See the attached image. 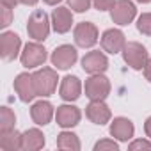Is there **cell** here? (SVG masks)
<instances>
[{
    "mask_svg": "<svg viewBox=\"0 0 151 151\" xmlns=\"http://www.w3.org/2000/svg\"><path fill=\"white\" fill-rule=\"evenodd\" d=\"M32 78H34V86H36V93L41 98H48L55 93L57 89V71L53 68H39L37 71L32 73Z\"/></svg>",
    "mask_w": 151,
    "mask_h": 151,
    "instance_id": "cell-1",
    "label": "cell"
},
{
    "mask_svg": "<svg viewBox=\"0 0 151 151\" xmlns=\"http://www.w3.org/2000/svg\"><path fill=\"white\" fill-rule=\"evenodd\" d=\"M50 27H52V20L48 18V14L43 9H36L32 11V14L29 16L27 22V32L29 37H32L34 41H45L50 34Z\"/></svg>",
    "mask_w": 151,
    "mask_h": 151,
    "instance_id": "cell-2",
    "label": "cell"
},
{
    "mask_svg": "<svg viewBox=\"0 0 151 151\" xmlns=\"http://www.w3.org/2000/svg\"><path fill=\"white\" fill-rule=\"evenodd\" d=\"M48 59V53H46V48L39 43V41H32V43H27L20 53V62L23 68L27 69H34V68H39L45 64V60Z\"/></svg>",
    "mask_w": 151,
    "mask_h": 151,
    "instance_id": "cell-3",
    "label": "cell"
},
{
    "mask_svg": "<svg viewBox=\"0 0 151 151\" xmlns=\"http://www.w3.org/2000/svg\"><path fill=\"white\" fill-rule=\"evenodd\" d=\"M121 53H123V60H124L132 69H135V71L144 69V66H146V62H147V59H149L146 46L140 45V43H137V41H128V43L124 45V48H123Z\"/></svg>",
    "mask_w": 151,
    "mask_h": 151,
    "instance_id": "cell-4",
    "label": "cell"
},
{
    "mask_svg": "<svg viewBox=\"0 0 151 151\" xmlns=\"http://www.w3.org/2000/svg\"><path fill=\"white\" fill-rule=\"evenodd\" d=\"M84 91L89 100H107V96L110 94V80L103 73L91 75L86 80Z\"/></svg>",
    "mask_w": 151,
    "mask_h": 151,
    "instance_id": "cell-5",
    "label": "cell"
},
{
    "mask_svg": "<svg viewBox=\"0 0 151 151\" xmlns=\"http://www.w3.org/2000/svg\"><path fill=\"white\" fill-rule=\"evenodd\" d=\"M73 36H75V43L80 48H93L98 39H100V32H98V27L91 22H80L73 30Z\"/></svg>",
    "mask_w": 151,
    "mask_h": 151,
    "instance_id": "cell-6",
    "label": "cell"
},
{
    "mask_svg": "<svg viewBox=\"0 0 151 151\" xmlns=\"http://www.w3.org/2000/svg\"><path fill=\"white\" fill-rule=\"evenodd\" d=\"M137 16V7L132 0H116L114 7L110 9V18L116 25L124 27L130 25Z\"/></svg>",
    "mask_w": 151,
    "mask_h": 151,
    "instance_id": "cell-7",
    "label": "cell"
},
{
    "mask_svg": "<svg viewBox=\"0 0 151 151\" xmlns=\"http://www.w3.org/2000/svg\"><path fill=\"white\" fill-rule=\"evenodd\" d=\"M77 60H78V52L71 45H60L50 55V62L52 66H55V69H69L71 66H75Z\"/></svg>",
    "mask_w": 151,
    "mask_h": 151,
    "instance_id": "cell-8",
    "label": "cell"
},
{
    "mask_svg": "<svg viewBox=\"0 0 151 151\" xmlns=\"http://www.w3.org/2000/svg\"><path fill=\"white\" fill-rule=\"evenodd\" d=\"M22 53V39L18 34L6 30L0 36V57L4 60H14Z\"/></svg>",
    "mask_w": 151,
    "mask_h": 151,
    "instance_id": "cell-9",
    "label": "cell"
},
{
    "mask_svg": "<svg viewBox=\"0 0 151 151\" xmlns=\"http://www.w3.org/2000/svg\"><path fill=\"white\" fill-rule=\"evenodd\" d=\"M80 119H82L80 109L75 107V105H71L69 101L64 103V105H60V107H57V110H55V121H57V124H59L60 128H64V130L77 126V124L80 123Z\"/></svg>",
    "mask_w": 151,
    "mask_h": 151,
    "instance_id": "cell-10",
    "label": "cell"
},
{
    "mask_svg": "<svg viewBox=\"0 0 151 151\" xmlns=\"http://www.w3.org/2000/svg\"><path fill=\"white\" fill-rule=\"evenodd\" d=\"M82 69L89 75L105 73L109 69V59L100 50H91L82 57Z\"/></svg>",
    "mask_w": 151,
    "mask_h": 151,
    "instance_id": "cell-11",
    "label": "cell"
},
{
    "mask_svg": "<svg viewBox=\"0 0 151 151\" xmlns=\"http://www.w3.org/2000/svg\"><path fill=\"white\" fill-rule=\"evenodd\" d=\"M86 116L91 123L100 124V126L110 123L112 119L110 107L105 103V100H91V103L86 107Z\"/></svg>",
    "mask_w": 151,
    "mask_h": 151,
    "instance_id": "cell-12",
    "label": "cell"
},
{
    "mask_svg": "<svg viewBox=\"0 0 151 151\" xmlns=\"http://www.w3.org/2000/svg\"><path fill=\"white\" fill-rule=\"evenodd\" d=\"M14 91L18 94V98L23 101V103H30L37 93H36V86H34V78L30 73H20L18 77L14 78Z\"/></svg>",
    "mask_w": 151,
    "mask_h": 151,
    "instance_id": "cell-13",
    "label": "cell"
},
{
    "mask_svg": "<svg viewBox=\"0 0 151 151\" xmlns=\"http://www.w3.org/2000/svg\"><path fill=\"white\" fill-rule=\"evenodd\" d=\"M101 48L103 52L107 53H119L123 52L124 45H126V37H124V32L119 30V29H109L101 34Z\"/></svg>",
    "mask_w": 151,
    "mask_h": 151,
    "instance_id": "cell-14",
    "label": "cell"
},
{
    "mask_svg": "<svg viewBox=\"0 0 151 151\" xmlns=\"http://www.w3.org/2000/svg\"><path fill=\"white\" fill-rule=\"evenodd\" d=\"M82 94V82L78 77L75 75H66V77L60 80V86H59V96L64 100V101H77Z\"/></svg>",
    "mask_w": 151,
    "mask_h": 151,
    "instance_id": "cell-15",
    "label": "cell"
},
{
    "mask_svg": "<svg viewBox=\"0 0 151 151\" xmlns=\"http://www.w3.org/2000/svg\"><path fill=\"white\" fill-rule=\"evenodd\" d=\"M110 135L119 140V142H128L133 139L135 135V126L133 123L128 119V117H114V121L110 123V128H109Z\"/></svg>",
    "mask_w": 151,
    "mask_h": 151,
    "instance_id": "cell-16",
    "label": "cell"
},
{
    "mask_svg": "<svg viewBox=\"0 0 151 151\" xmlns=\"http://www.w3.org/2000/svg\"><path fill=\"white\" fill-rule=\"evenodd\" d=\"M30 117L37 126H45L55 117V107L46 100H39L30 107Z\"/></svg>",
    "mask_w": 151,
    "mask_h": 151,
    "instance_id": "cell-17",
    "label": "cell"
},
{
    "mask_svg": "<svg viewBox=\"0 0 151 151\" xmlns=\"http://www.w3.org/2000/svg\"><path fill=\"white\" fill-rule=\"evenodd\" d=\"M52 29L57 32V34H66L68 30H71V25H73V13L71 9L68 7H57L52 11Z\"/></svg>",
    "mask_w": 151,
    "mask_h": 151,
    "instance_id": "cell-18",
    "label": "cell"
},
{
    "mask_svg": "<svg viewBox=\"0 0 151 151\" xmlns=\"http://www.w3.org/2000/svg\"><path fill=\"white\" fill-rule=\"evenodd\" d=\"M45 146V135L39 128H29L22 133V149L37 151Z\"/></svg>",
    "mask_w": 151,
    "mask_h": 151,
    "instance_id": "cell-19",
    "label": "cell"
},
{
    "mask_svg": "<svg viewBox=\"0 0 151 151\" xmlns=\"http://www.w3.org/2000/svg\"><path fill=\"white\" fill-rule=\"evenodd\" d=\"M0 149L2 151L22 149V133L16 128H13L9 132H0Z\"/></svg>",
    "mask_w": 151,
    "mask_h": 151,
    "instance_id": "cell-20",
    "label": "cell"
},
{
    "mask_svg": "<svg viewBox=\"0 0 151 151\" xmlns=\"http://www.w3.org/2000/svg\"><path fill=\"white\" fill-rule=\"evenodd\" d=\"M57 147L59 149H68V151H80L82 144H80V139H78L77 133L64 130L57 135Z\"/></svg>",
    "mask_w": 151,
    "mask_h": 151,
    "instance_id": "cell-21",
    "label": "cell"
},
{
    "mask_svg": "<svg viewBox=\"0 0 151 151\" xmlns=\"http://www.w3.org/2000/svg\"><path fill=\"white\" fill-rule=\"evenodd\" d=\"M16 124V116L9 107L0 109V132H9Z\"/></svg>",
    "mask_w": 151,
    "mask_h": 151,
    "instance_id": "cell-22",
    "label": "cell"
},
{
    "mask_svg": "<svg viewBox=\"0 0 151 151\" xmlns=\"http://www.w3.org/2000/svg\"><path fill=\"white\" fill-rule=\"evenodd\" d=\"M137 30L144 36H151V13H142L137 18Z\"/></svg>",
    "mask_w": 151,
    "mask_h": 151,
    "instance_id": "cell-23",
    "label": "cell"
},
{
    "mask_svg": "<svg viewBox=\"0 0 151 151\" xmlns=\"http://www.w3.org/2000/svg\"><path fill=\"white\" fill-rule=\"evenodd\" d=\"M119 144L114 139H101L94 144V151H117Z\"/></svg>",
    "mask_w": 151,
    "mask_h": 151,
    "instance_id": "cell-24",
    "label": "cell"
},
{
    "mask_svg": "<svg viewBox=\"0 0 151 151\" xmlns=\"http://www.w3.org/2000/svg\"><path fill=\"white\" fill-rule=\"evenodd\" d=\"M68 6L75 13H86L93 6V0H68Z\"/></svg>",
    "mask_w": 151,
    "mask_h": 151,
    "instance_id": "cell-25",
    "label": "cell"
},
{
    "mask_svg": "<svg viewBox=\"0 0 151 151\" xmlns=\"http://www.w3.org/2000/svg\"><path fill=\"white\" fill-rule=\"evenodd\" d=\"M11 23H13V9L2 6V18H0V27H2V29H7Z\"/></svg>",
    "mask_w": 151,
    "mask_h": 151,
    "instance_id": "cell-26",
    "label": "cell"
},
{
    "mask_svg": "<svg viewBox=\"0 0 151 151\" xmlns=\"http://www.w3.org/2000/svg\"><path fill=\"white\" fill-rule=\"evenodd\" d=\"M114 4H116V0H93L94 9H98L100 13H103V11H110V9L114 7Z\"/></svg>",
    "mask_w": 151,
    "mask_h": 151,
    "instance_id": "cell-27",
    "label": "cell"
},
{
    "mask_svg": "<svg viewBox=\"0 0 151 151\" xmlns=\"http://www.w3.org/2000/svg\"><path fill=\"white\" fill-rule=\"evenodd\" d=\"M128 149L130 151H137V149H147V151H151V142L149 140H144V139H137V140H133L128 146Z\"/></svg>",
    "mask_w": 151,
    "mask_h": 151,
    "instance_id": "cell-28",
    "label": "cell"
},
{
    "mask_svg": "<svg viewBox=\"0 0 151 151\" xmlns=\"http://www.w3.org/2000/svg\"><path fill=\"white\" fill-rule=\"evenodd\" d=\"M0 4H2V6H6V7H11V9H14L18 4H22V0H0Z\"/></svg>",
    "mask_w": 151,
    "mask_h": 151,
    "instance_id": "cell-29",
    "label": "cell"
},
{
    "mask_svg": "<svg viewBox=\"0 0 151 151\" xmlns=\"http://www.w3.org/2000/svg\"><path fill=\"white\" fill-rule=\"evenodd\" d=\"M144 77H146V80L151 82V57L147 59V62H146V66H144Z\"/></svg>",
    "mask_w": 151,
    "mask_h": 151,
    "instance_id": "cell-30",
    "label": "cell"
},
{
    "mask_svg": "<svg viewBox=\"0 0 151 151\" xmlns=\"http://www.w3.org/2000/svg\"><path fill=\"white\" fill-rule=\"evenodd\" d=\"M144 132H146V135L151 139V116L146 119V123H144Z\"/></svg>",
    "mask_w": 151,
    "mask_h": 151,
    "instance_id": "cell-31",
    "label": "cell"
},
{
    "mask_svg": "<svg viewBox=\"0 0 151 151\" xmlns=\"http://www.w3.org/2000/svg\"><path fill=\"white\" fill-rule=\"evenodd\" d=\"M43 2H45L46 6H57V4L62 2V0H43Z\"/></svg>",
    "mask_w": 151,
    "mask_h": 151,
    "instance_id": "cell-32",
    "label": "cell"
},
{
    "mask_svg": "<svg viewBox=\"0 0 151 151\" xmlns=\"http://www.w3.org/2000/svg\"><path fill=\"white\" fill-rule=\"evenodd\" d=\"M37 2H39V0H22L23 6H36Z\"/></svg>",
    "mask_w": 151,
    "mask_h": 151,
    "instance_id": "cell-33",
    "label": "cell"
},
{
    "mask_svg": "<svg viewBox=\"0 0 151 151\" xmlns=\"http://www.w3.org/2000/svg\"><path fill=\"white\" fill-rule=\"evenodd\" d=\"M137 2H139V4H149L151 0H137Z\"/></svg>",
    "mask_w": 151,
    "mask_h": 151,
    "instance_id": "cell-34",
    "label": "cell"
}]
</instances>
